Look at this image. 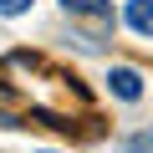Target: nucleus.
Listing matches in <instances>:
<instances>
[{
  "label": "nucleus",
  "instance_id": "obj_6",
  "mask_svg": "<svg viewBox=\"0 0 153 153\" xmlns=\"http://www.w3.org/2000/svg\"><path fill=\"white\" fill-rule=\"evenodd\" d=\"M0 97H5V87H0Z\"/></svg>",
  "mask_w": 153,
  "mask_h": 153
},
{
  "label": "nucleus",
  "instance_id": "obj_7",
  "mask_svg": "<svg viewBox=\"0 0 153 153\" xmlns=\"http://www.w3.org/2000/svg\"><path fill=\"white\" fill-rule=\"evenodd\" d=\"M148 148H153V138H148Z\"/></svg>",
  "mask_w": 153,
  "mask_h": 153
},
{
  "label": "nucleus",
  "instance_id": "obj_5",
  "mask_svg": "<svg viewBox=\"0 0 153 153\" xmlns=\"http://www.w3.org/2000/svg\"><path fill=\"white\" fill-rule=\"evenodd\" d=\"M0 128H26V117H16V112H5V107H0Z\"/></svg>",
  "mask_w": 153,
  "mask_h": 153
},
{
  "label": "nucleus",
  "instance_id": "obj_3",
  "mask_svg": "<svg viewBox=\"0 0 153 153\" xmlns=\"http://www.w3.org/2000/svg\"><path fill=\"white\" fill-rule=\"evenodd\" d=\"M71 16H92V21H112V5L107 0H61Z\"/></svg>",
  "mask_w": 153,
  "mask_h": 153
},
{
  "label": "nucleus",
  "instance_id": "obj_4",
  "mask_svg": "<svg viewBox=\"0 0 153 153\" xmlns=\"http://www.w3.org/2000/svg\"><path fill=\"white\" fill-rule=\"evenodd\" d=\"M31 0H0V16H26Z\"/></svg>",
  "mask_w": 153,
  "mask_h": 153
},
{
  "label": "nucleus",
  "instance_id": "obj_1",
  "mask_svg": "<svg viewBox=\"0 0 153 153\" xmlns=\"http://www.w3.org/2000/svg\"><path fill=\"white\" fill-rule=\"evenodd\" d=\"M107 87H112V97L138 102V97H143V76H138L133 66H112V71H107Z\"/></svg>",
  "mask_w": 153,
  "mask_h": 153
},
{
  "label": "nucleus",
  "instance_id": "obj_2",
  "mask_svg": "<svg viewBox=\"0 0 153 153\" xmlns=\"http://www.w3.org/2000/svg\"><path fill=\"white\" fill-rule=\"evenodd\" d=\"M123 21H128V26H133L138 36H153V0H128Z\"/></svg>",
  "mask_w": 153,
  "mask_h": 153
}]
</instances>
